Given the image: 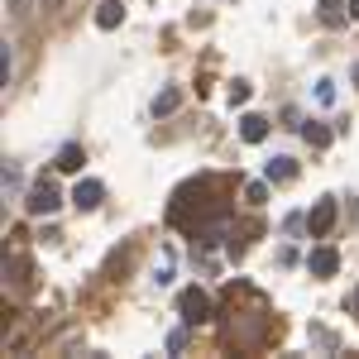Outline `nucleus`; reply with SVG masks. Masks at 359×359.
Masks as SVG:
<instances>
[{"label":"nucleus","mask_w":359,"mask_h":359,"mask_svg":"<svg viewBox=\"0 0 359 359\" xmlns=\"http://www.w3.org/2000/svg\"><path fill=\"white\" fill-rule=\"evenodd\" d=\"M302 135H306V144H311V149H331V130H326V125H306Z\"/></svg>","instance_id":"ddd939ff"},{"label":"nucleus","mask_w":359,"mask_h":359,"mask_svg":"<svg viewBox=\"0 0 359 359\" xmlns=\"http://www.w3.org/2000/svg\"><path fill=\"white\" fill-rule=\"evenodd\" d=\"M355 311H359V292H355Z\"/></svg>","instance_id":"412c9836"},{"label":"nucleus","mask_w":359,"mask_h":359,"mask_svg":"<svg viewBox=\"0 0 359 359\" xmlns=\"http://www.w3.org/2000/svg\"><path fill=\"white\" fill-rule=\"evenodd\" d=\"M177 311H182V321H187V326H206V321H211V297H206L201 287H182Z\"/></svg>","instance_id":"f257e3e1"},{"label":"nucleus","mask_w":359,"mask_h":359,"mask_svg":"<svg viewBox=\"0 0 359 359\" xmlns=\"http://www.w3.org/2000/svg\"><path fill=\"white\" fill-rule=\"evenodd\" d=\"M101 201H106V187H101L96 177H82V182L72 187V206H77V211H96Z\"/></svg>","instance_id":"20e7f679"},{"label":"nucleus","mask_w":359,"mask_h":359,"mask_svg":"<svg viewBox=\"0 0 359 359\" xmlns=\"http://www.w3.org/2000/svg\"><path fill=\"white\" fill-rule=\"evenodd\" d=\"M335 221H340V206H335L331 196H321L316 206H311V216H306V230H311V240H326L335 230Z\"/></svg>","instance_id":"f03ea898"},{"label":"nucleus","mask_w":359,"mask_h":359,"mask_svg":"<svg viewBox=\"0 0 359 359\" xmlns=\"http://www.w3.org/2000/svg\"><path fill=\"white\" fill-rule=\"evenodd\" d=\"M350 20H359V0H350Z\"/></svg>","instance_id":"6ab92c4d"},{"label":"nucleus","mask_w":359,"mask_h":359,"mask_svg":"<svg viewBox=\"0 0 359 359\" xmlns=\"http://www.w3.org/2000/svg\"><path fill=\"white\" fill-rule=\"evenodd\" d=\"M350 77H355V86H359V62H355V67H350Z\"/></svg>","instance_id":"aec40b11"},{"label":"nucleus","mask_w":359,"mask_h":359,"mask_svg":"<svg viewBox=\"0 0 359 359\" xmlns=\"http://www.w3.org/2000/svg\"><path fill=\"white\" fill-rule=\"evenodd\" d=\"M316 10H321V25L326 29H340L345 20H350V5H345V0H321Z\"/></svg>","instance_id":"0eeeda50"},{"label":"nucleus","mask_w":359,"mask_h":359,"mask_svg":"<svg viewBox=\"0 0 359 359\" xmlns=\"http://www.w3.org/2000/svg\"><path fill=\"white\" fill-rule=\"evenodd\" d=\"M5 5H10L15 20H29V15H34V0H5Z\"/></svg>","instance_id":"2eb2a0df"},{"label":"nucleus","mask_w":359,"mask_h":359,"mask_svg":"<svg viewBox=\"0 0 359 359\" xmlns=\"http://www.w3.org/2000/svg\"><path fill=\"white\" fill-rule=\"evenodd\" d=\"M34 264H29L25 254H15V259H10V264H5V278H10V283H15V287H29V283H34Z\"/></svg>","instance_id":"1a4fd4ad"},{"label":"nucleus","mask_w":359,"mask_h":359,"mask_svg":"<svg viewBox=\"0 0 359 359\" xmlns=\"http://www.w3.org/2000/svg\"><path fill=\"white\" fill-rule=\"evenodd\" d=\"M25 206H29V216H53L57 206H62V196H57L53 182H34L25 196Z\"/></svg>","instance_id":"7ed1b4c3"},{"label":"nucleus","mask_w":359,"mask_h":359,"mask_svg":"<svg viewBox=\"0 0 359 359\" xmlns=\"http://www.w3.org/2000/svg\"><path fill=\"white\" fill-rule=\"evenodd\" d=\"M120 20H125V5H120V0H101V10H96V25H101V29H115Z\"/></svg>","instance_id":"9d476101"},{"label":"nucleus","mask_w":359,"mask_h":359,"mask_svg":"<svg viewBox=\"0 0 359 359\" xmlns=\"http://www.w3.org/2000/svg\"><path fill=\"white\" fill-rule=\"evenodd\" d=\"M306 269H311V278H335V269H340V254H335L331 245L311 249V259H306Z\"/></svg>","instance_id":"39448f33"},{"label":"nucleus","mask_w":359,"mask_h":359,"mask_svg":"<svg viewBox=\"0 0 359 359\" xmlns=\"http://www.w3.org/2000/svg\"><path fill=\"white\" fill-rule=\"evenodd\" d=\"M316 101H321V106H331V101H335V86L326 82V77H321V82H316Z\"/></svg>","instance_id":"dca6fc26"},{"label":"nucleus","mask_w":359,"mask_h":359,"mask_svg":"<svg viewBox=\"0 0 359 359\" xmlns=\"http://www.w3.org/2000/svg\"><path fill=\"white\" fill-rule=\"evenodd\" d=\"M292 177H297V163L292 158H273L269 163V182H292Z\"/></svg>","instance_id":"f8f14e48"},{"label":"nucleus","mask_w":359,"mask_h":359,"mask_svg":"<svg viewBox=\"0 0 359 359\" xmlns=\"http://www.w3.org/2000/svg\"><path fill=\"white\" fill-rule=\"evenodd\" d=\"M82 163H86L82 144H62V149H57V158H53L57 172H82Z\"/></svg>","instance_id":"423d86ee"},{"label":"nucleus","mask_w":359,"mask_h":359,"mask_svg":"<svg viewBox=\"0 0 359 359\" xmlns=\"http://www.w3.org/2000/svg\"><path fill=\"white\" fill-rule=\"evenodd\" d=\"M57 5H62V0H39V10H57Z\"/></svg>","instance_id":"a211bd4d"},{"label":"nucleus","mask_w":359,"mask_h":359,"mask_svg":"<svg viewBox=\"0 0 359 359\" xmlns=\"http://www.w3.org/2000/svg\"><path fill=\"white\" fill-rule=\"evenodd\" d=\"M177 106H182V91H177V86H168V91L154 96V115H172Z\"/></svg>","instance_id":"9b49d317"},{"label":"nucleus","mask_w":359,"mask_h":359,"mask_svg":"<svg viewBox=\"0 0 359 359\" xmlns=\"http://www.w3.org/2000/svg\"><path fill=\"white\" fill-rule=\"evenodd\" d=\"M245 201H249V206H264V201H269V187H264V182H249V187H245Z\"/></svg>","instance_id":"4468645a"},{"label":"nucleus","mask_w":359,"mask_h":359,"mask_svg":"<svg viewBox=\"0 0 359 359\" xmlns=\"http://www.w3.org/2000/svg\"><path fill=\"white\" fill-rule=\"evenodd\" d=\"M240 139H245V144H264V139H269V120H264V115H245V120H240Z\"/></svg>","instance_id":"6e6552de"},{"label":"nucleus","mask_w":359,"mask_h":359,"mask_svg":"<svg viewBox=\"0 0 359 359\" xmlns=\"http://www.w3.org/2000/svg\"><path fill=\"white\" fill-rule=\"evenodd\" d=\"M249 101V82H235L230 86V106H245Z\"/></svg>","instance_id":"f3484780"}]
</instances>
